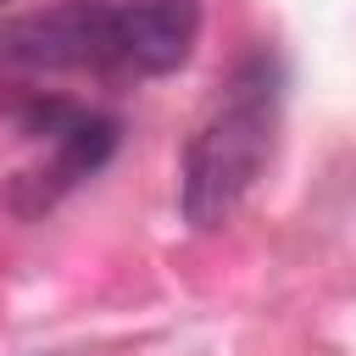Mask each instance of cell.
Here are the masks:
<instances>
[{
	"label": "cell",
	"instance_id": "5",
	"mask_svg": "<svg viewBox=\"0 0 356 356\" xmlns=\"http://www.w3.org/2000/svg\"><path fill=\"white\" fill-rule=\"evenodd\" d=\"M0 6H6V0H0Z\"/></svg>",
	"mask_w": 356,
	"mask_h": 356
},
{
	"label": "cell",
	"instance_id": "1",
	"mask_svg": "<svg viewBox=\"0 0 356 356\" xmlns=\"http://www.w3.org/2000/svg\"><path fill=\"white\" fill-rule=\"evenodd\" d=\"M273 139H278V61L256 50L234 67L228 89L211 100V111L184 145V172H178L184 222L222 228L267 172Z\"/></svg>",
	"mask_w": 356,
	"mask_h": 356
},
{
	"label": "cell",
	"instance_id": "4",
	"mask_svg": "<svg viewBox=\"0 0 356 356\" xmlns=\"http://www.w3.org/2000/svg\"><path fill=\"white\" fill-rule=\"evenodd\" d=\"M200 39V0H122V72H178Z\"/></svg>",
	"mask_w": 356,
	"mask_h": 356
},
{
	"label": "cell",
	"instance_id": "2",
	"mask_svg": "<svg viewBox=\"0 0 356 356\" xmlns=\"http://www.w3.org/2000/svg\"><path fill=\"white\" fill-rule=\"evenodd\" d=\"M0 61L28 72H122V0H56L11 17Z\"/></svg>",
	"mask_w": 356,
	"mask_h": 356
},
{
	"label": "cell",
	"instance_id": "3",
	"mask_svg": "<svg viewBox=\"0 0 356 356\" xmlns=\"http://www.w3.org/2000/svg\"><path fill=\"white\" fill-rule=\"evenodd\" d=\"M117 134H122L117 117L78 106V117H72L56 139H44V145H50V161L22 167V172L6 184V211H11V217H39V211H50L72 184H83L89 172H100V167L111 161Z\"/></svg>",
	"mask_w": 356,
	"mask_h": 356
}]
</instances>
